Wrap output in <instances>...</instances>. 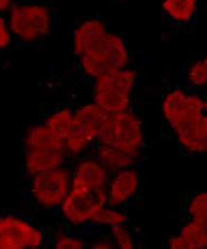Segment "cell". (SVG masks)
<instances>
[{
    "instance_id": "cell-16",
    "label": "cell",
    "mask_w": 207,
    "mask_h": 249,
    "mask_svg": "<svg viewBox=\"0 0 207 249\" xmlns=\"http://www.w3.org/2000/svg\"><path fill=\"white\" fill-rule=\"evenodd\" d=\"M106 32H108L106 24L98 18H90L81 22L73 33V49L75 55L83 54Z\"/></svg>"
},
{
    "instance_id": "cell-18",
    "label": "cell",
    "mask_w": 207,
    "mask_h": 249,
    "mask_svg": "<svg viewBox=\"0 0 207 249\" xmlns=\"http://www.w3.org/2000/svg\"><path fill=\"white\" fill-rule=\"evenodd\" d=\"M191 245L192 249L207 248V222L190 219L179 231Z\"/></svg>"
},
{
    "instance_id": "cell-9",
    "label": "cell",
    "mask_w": 207,
    "mask_h": 249,
    "mask_svg": "<svg viewBox=\"0 0 207 249\" xmlns=\"http://www.w3.org/2000/svg\"><path fill=\"white\" fill-rule=\"evenodd\" d=\"M161 111L172 131L205 113L203 98L182 89H173L165 94Z\"/></svg>"
},
{
    "instance_id": "cell-7",
    "label": "cell",
    "mask_w": 207,
    "mask_h": 249,
    "mask_svg": "<svg viewBox=\"0 0 207 249\" xmlns=\"http://www.w3.org/2000/svg\"><path fill=\"white\" fill-rule=\"evenodd\" d=\"M106 205H108L107 189L88 191L71 188L59 206V211L62 219L68 225L81 227L90 224L96 212Z\"/></svg>"
},
{
    "instance_id": "cell-8",
    "label": "cell",
    "mask_w": 207,
    "mask_h": 249,
    "mask_svg": "<svg viewBox=\"0 0 207 249\" xmlns=\"http://www.w3.org/2000/svg\"><path fill=\"white\" fill-rule=\"evenodd\" d=\"M45 242L40 227L19 215H0V249H38Z\"/></svg>"
},
{
    "instance_id": "cell-3",
    "label": "cell",
    "mask_w": 207,
    "mask_h": 249,
    "mask_svg": "<svg viewBox=\"0 0 207 249\" xmlns=\"http://www.w3.org/2000/svg\"><path fill=\"white\" fill-rule=\"evenodd\" d=\"M138 74L125 68L111 71L94 78L93 102L106 113H117L130 108Z\"/></svg>"
},
{
    "instance_id": "cell-10",
    "label": "cell",
    "mask_w": 207,
    "mask_h": 249,
    "mask_svg": "<svg viewBox=\"0 0 207 249\" xmlns=\"http://www.w3.org/2000/svg\"><path fill=\"white\" fill-rule=\"evenodd\" d=\"M111 173L94 155H85L71 169V183L74 189L88 191L106 190Z\"/></svg>"
},
{
    "instance_id": "cell-6",
    "label": "cell",
    "mask_w": 207,
    "mask_h": 249,
    "mask_svg": "<svg viewBox=\"0 0 207 249\" xmlns=\"http://www.w3.org/2000/svg\"><path fill=\"white\" fill-rule=\"evenodd\" d=\"M71 188V169L65 165L30 177L29 195L35 206L42 210H54L59 209Z\"/></svg>"
},
{
    "instance_id": "cell-29",
    "label": "cell",
    "mask_w": 207,
    "mask_h": 249,
    "mask_svg": "<svg viewBox=\"0 0 207 249\" xmlns=\"http://www.w3.org/2000/svg\"><path fill=\"white\" fill-rule=\"evenodd\" d=\"M203 103H204V111L207 114V96L203 98Z\"/></svg>"
},
{
    "instance_id": "cell-24",
    "label": "cell",
    "mask_w": 207,
    "mask_h": 249,
    "mask_svg": "<svg viewBox=\"0 0 207 249\" xmlns=\"http://www.w3.org/2000/svg\"><path fill=\"white\" fill-rule=\"evenodd\" d=\"M53 246L55 249H83L86 247V242L78 236L59 231L53 239Z\"/></svg>"
},
{
    "instance_id": "cell-22",
    "label": "cell",
    "mask_w": 207,
    "mask_h": 249,
    "mask_svg": "<svg viewBox=\"0 0 207 249\" xmlns=\"http://www.w3.org/2000/svg\"><path fill=\"white\" fill-rule=\"evenodd\" d=\"M186 78H188L190 85L195 89L207 87V55L194 62L188 71Z\"/></svg>"
},
{
    "instance_id": "cell-15",
    "label": "cell",
    "mask_w": 207,
    "mask_h": 249,
    "mask_svg": "<svg viewBox=\"0 0 207 249\" xmlns=\"http://www.w3.org/2000/svg\"><path fill=\"white\" fill-rule=\"evenodd\" d=\"M93 155L102 161L110 173L121 171V170L128 168H134L140 159V157L130 155L121 149L101 143L95 144Z\"/></svg>"
},
{
    "instance_id": "cell-26",
    "label": "cell",
    "mask_w": 207,
    "mask_h": 249,
    "mask_svg": "<svg viewBox=\"0 0 207 249\" xmlns=\"http://www.w3.org/2000/svg\"><path fill=\"white\" fill-rule=\"evenodd\" d=\"M167 247L169 249H192L191 245L181 234L171 236L167 240Z\"/></svg>"
},
{
    "instance_id": "cell-30",
    "label": "cell",
    "mask_w": 207,
    "mask_h": 249,
    "mask_svg": "<svg viewBox=\"0 0 207 249\" xmlns=\"http://www.w3.org/2000/svg\"><path fill=\"white\" fill-rule=\"evenodd\" d=\"M118 1H127V0H118Z\"/></svg>"
},
{
    "instance_id": "cell-13",
    "label": "cell",
    "mask_w": 207,
    "mask_h": 249,
    "mask_svg": "<svg viewBox=\"0 0 207 249\" xmlns=\"http://www.w3.org/2000/svg\"><path fill=\"white\" fill-rule=\"evenodd\" d=\"M69 158L66 150H24L23 171L30 178L35 174L65 167Z\"/></svg>"
},
{
    "instance_id": "cell-14",
    "label": "cell",
    "mask_w": 207,
    "mask_h": 249,
    "mask_svg": "<svg viewBox=\"0 0 207 249\" xmlns=\"http://www.w3.org/2000/svg\"><path fill=\"white\" fill-rule=\"evenodd\" d=\"M23 150H66L65 140L57 136L44 122L29 127L24 132Z\"/></svg>"
},
{
    "instance_id": "cell-2",
    "label": "cell",
    "mask_w": 207,
    "mask_h": 249,
    "mask_svg": "<svg viewBox=\"0 0 207 249\" xmlns=\"http://www.w3.org/2000/svg\"><path fill=\"white\" fill-rule=\"evenodd\" d=\"M12 36L24 44H34L51 33L52 11L42 2L16 1L7 12Z\"/></svg>"
},
{
    "instance_id": "cell-25",
    "label": "cell",
    "mask_w": 207,
    "mask_h": 249,
    "mask_svg": "<svg viewBox=\"0 0 207 249\" xmlns=\"http://www.w3.org/2000/svg\"><path fill=\"white\" fill-rule=\"evenodd\" d=\"M12 33L10 31L5 15H0V51L6 50L12 44Z\"/></svg>"
},
{
    "instance_id": "cell-20",
    "label": "cell",
    "mask_w": 207,
    "mask_h": 249,
    "mask_svg": "<svg viewBox=\"0 0 207 249\" xmlns=\"http://www.w3.org/2000/svg\"><path fill=\"white\" fill-rule=\"evenodd\" d=\"M73 113L69 107H62L53 111L48 116V118L44 120V123L55 132L57 136L65 140L66 136L69 135V131L71 129L73 122Z\"/></svg>"
},
{
    "instance_id": "cell-17",
    "label": "cell",
    "mask_w": 207,
    "mask_h": 249,
    "mask_svg": "<svg viewBox=\"0 0 207 249\" xmlns=\"http://www.w3.org/2000/svg\"><path fill=\"white\" fill-rule=\"evenodd\" d=\"M198 0H162V11L172 22H191L197 12Z\"/></svg>"
},
{
    "instance_id": "cell-5",
    "label": "cell",
    "mask_w": 207,
    "mask_h": 249,
    "mask_svg": "<svg viewBox=\"0 0 207 249\" xmlns=\"http://www.w3.org/2000/svg\"><path fill=\"white\" fill-rule=\"evenodd\" d=\"M143 142L141 119L129 108L107 115L96 143L116 147L130 155L140 157Z\"/></svg>"
},
{
    "instance_id": "cell-21",
    "label": "cell",
    "mask_w": 207,
    "mask_h": 249,
    "mask_svg": "<svg viewBox=\"0 0 207 249\" xmlns=\"http://www.w3.org/2000/svg\"><path fill=\"white\" fill-rule=\"evenodd\" d=\"M190 219L207 222V191H198L194 193L186 207Z\"/></svg>"
},
{
    "instance_id": "cell-1",
    "label": "cell",
    "mask_w": 207,
    "mask_h": 249,
    "mask_svg": "<svg viewBox=\"0 0 207 249\" xmlns=\"http://www.w3.org/2000/svg\"><path fill=\"white\" fill-rule=\"evenodd\" d=\"M77 57L82 72L93 80L111 71L128 68L130 63V54L125 41L109 31Z\"/></svg>"
},
{
    "instance_id": "cell-27",
    "label": "cell",
    "mask_w": 207,
    "mask_h": 249,
    "mask_svg": "<svg viewBox=\"0 0 207 249\" xmlns=\"http://www.w3.org/2000/svg\"><path fill=\"white\" fill-rule=\"evenodd\" d=\"M92 248L96 249H111L115 248V245L111 242V239H99L92 245Z\"/></svg>"
},
{
    "instance_id": "cell-11",
    "label": "cell",
    "mask_w": 207,
    "mask_h": 249,
    "mask_svg": "<svg viewBox=\"0 0 207 249\" xmlns=\"http://www.w3.org/2000/svg\"><path fill=\"white\" fill-rule=\"evenodd\" d=\"M140 186L141 177L135 167L111 173L107 185L108 205L115 207L125 206L139 194Z\"/></svg>"
},
{
    "instance_id": "cell-4",
    "label": "cell",
    "mask_w": 207,
    "mask_h": 249,
    "mask_svg": "<svg viewBox=\"0 0 207 249\" xmlns=\"http://www.w3.org/2000/svg\"><path fill=\"white\" fill-rule=\"evenodd\" d=\"M108 113L94 102L81 105L74 110L73 122L65 138L69 158L78 159L95 147Z\"/></svg>"
},
{
    "instance_id": "cell-19",
    "label": "cell",
    "mask_w": 207,
    "mask_h": 249,
    "mask_svg": "<svg viewBox=\"0 0 207 249\" xmlns=\"http://www.w3.org/2000/svg\"><path fill=\"white\" fill-rule=\"evenodd\" d=\"M128 222H129V216L121 207L106 205L96 212L90 224L110 228L117 225H127Z\"/></svg>"
},
{
    "instance_id": "cell-28",
    "label": "cell",
    "mask_w": 207,
    "mask_h": 249,
    "mask_svg": "<svg viewBox=\"0 0 207 249\" xmlns=\"http://www.w3.org/2000/svg\"><path fill=\"white\" fill-rule=\"evenodd\" d=\"M17 0H0V15H7Z\"/></svg>"
},
{
    "instance_id": "cell-12",
    "label": "cell",
    "mask_w": 207,
    "mask_h": 249,
    "mask_svg": "<svg viewBox=\"0 0 207 249\" xmlns=\"http://www.w3.org/2000/svg\"><path fill=\"white\" fill-rule=\"evenodd\" d=\"M180 147L191 155L207 153V114L190 120L173 130Z\"/></svg>"
},
{
    "instance_id": "cell-23",
    "label": "cell",
    "mask_w": 207,
    "mask_h": 249,
    "mask_svg": "<svg viewBox=\"0 0 207 249\" xmlns=\"http://www.w3.org/2000/svg\"><path fill=\"white\" fill-rule=\"evenodd\" d=\"M110 239L115 247L120 249H134L136 248V242L131 231L126 225H117L109 228Z\"/></svg>"
}]
</instances>
